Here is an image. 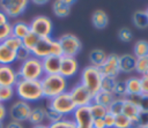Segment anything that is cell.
Wrapping results in <instances>:
<instances>
[{
	"label": "cell",
	"mask_w": 148,
	"mask_h": 128,
	"mask_svg": "<svg viewBox=\"0 0 148 128\" xmlns=\"http://www.w3.org/2000/svg\"><path fill=\"white\" fill-rule=\"evenodd\" d=\"M38 40H39V37L36 36L35 33H32V32L30 31V33H28V35L22 39V45H23L24 47H27V48L31 52V50L36 46V44L38 43Z\"/></svg>",
	"instance_id": "cell-36"
},
{
	"label": "cell",
	"mask_w": 148,
	"mask_h": 128,
	"mask_svg": "<svg viewBox=\"0 0 148 128\" xmlns=\"http://www.w3.org/2000/svg\"><path fill=\"white\" fill-rule=\"evenodd\" d=\"M28 3L27 0H1L0 10L7 16V18H15L25 12Z\"/></svg>",
	"instance_id": "cell-9"
},
{
	"label": "cell",
	"mask_w": 148,
	"mask_h": 128,
	"mask_svg": "<svg viewBox=\"0 0 148 128\" xmlns=\"http://www.w3.org/2000/svg\"><path fill=\"white\" fill-rule=\"evenodd\" d=\"M124 101L125 99H118L114 98V100L111 103V105L108 107V112L111 113L112 115H119L123 112V106H124Z\"/></svg>",
	"instance_id": "cell-35"
},
{
	"label": "cell",
	"mask_w": 148,
	"mask_h": 128,
	"mask_svg": "<svg viewBox=\"0 0 148 128\" xmlns=\"http://www.w3.org/2000/svg\"><path fill=\"white\" fill-rule=\"evenodd\" d=\"M12 35V24L8 22L7 24L0 27V43H2L6 38Z\"/></svg>",
	"instance_id": "cell-44"
},
{
	"label": "cell",
	"mask_w": 148,
	"mask_h": 128,
	"mask_svg": "<svg viewBox=\"0 0 148 128\" xmlns=\"http://www.w3.org/2000/svg\"><path fill=\"white\" fill-rule=\"evenodd\" d=\"M148 69V55L141 57V58H136V62H135V71L140 75H143Z\"/></svg>",
	"instance_id": "cell-39"
},
{
	"label": "cell",
	"mask_w": 148,
	"mask_h": 128,
	"mask_svg": "<svg viewBox=\"0 0 148 128\" xmlns=\"http://www.w3.org/2000/svg\"><path fill=\"white\" fill-rule=\"evenodd\" d=\"M125 99L134 104L140 111H148V95L147 93L127 95Z\"/></svg>",
	"instance_id": "cell-20"
},
{
	"label": "cell",
	"mask_w": 148,
	"mask_h": 128,
	"mask_svg": "<svg viewBox=\"0 0 148 128\" xmlns=\"http://www.w3.org/2000/svg\"><path fill=\"white\" fill-rule=\"evenodd\" d=\"M6 46H8L10 50H13V51H17V48L18 47H21L22 46V40L21 39H18V38H16V37H14V36H9L8 38H6L3 42H2Z\"/></svg>",
	"instance_id": "cell-41"
},
{
	"label": "cell",
	"mask_w": 148,
	"mask_h": 128,
	"mask_svg": "<svg viewBox=\"0 0 148 128\" xmlns=\"http://www.w3.org/2000/svg\"><path fill=\"white\" fill-rule=\"evenodd\" d=\"M117 80L114 77H109V76H103L102 82H101V90L106 91V92H113V89L116 86Z\"/></svg>",
	"instance_id": "cell-34"
},
{
	"label": "cell",
	"mask_w": 148,
	"mask_h": 128,
	"mask_svg": "<svg viewBox=\"0 0 148 128\" xmlns=\"http://www.w3.org/2000/svg\"><path fill=\"white\" fill-rule=\"evenodd\" d=\"M31 108L32 107L29 103L18 99L10 105V107L8 110V116L10 118V121L22 123L23 121H28Z\"/></svg>",
	"instance_id": "cell-11"
},
{
	"label": "cell",
	"mask_w": 148,
	"mask_h": 128,
	"mask_svg": "<svg viewBox=\"0 0 148 128\" xmlns=\"http://www.w3.org/2000/svg\"><path fill=\"white\" fill-rule=\"evenodd\" d=\"M145 128H148V126H147V127H145Z\"/></svg>",
	"instance_id": "cell-56"
},
{
	"label": "cell",
	"mask_w": 148,
	"mask_h": 128,
	"mask_svg": "<svg viewBox=\"0 0 148 128\" xmlns=\"http://www.w3.org/2000/svg\"><path fill=\"white\" fill-rule=\"evenodd\" d=\"M28 121H29L32 126L43 125L44 121H45V111H44V107H42V106L32 107L31 111H30Z\"/></svg>",
	"instance_id": "cell-23"
},
{
	"label": "cell",
	"mask_w": 148,
	"mask_h": 128,
	"mask_svg": "<svg viewBox=\"0 0 148 128\" xmlns=\"http://www.w3.org/2000/svg\"><path fill=\"white\" fill-rule=\"evenodd\" d=\"M58 43L61 48V55L62 57H71L75 58V55L81 51L82 44L80 39L72 33H65L61 35L58 39Z\"/></svg>",
	"instance_id": "cell-6"
},
{
	"label": "cell",
	"mask_w": 148,
	"mask_h": 128,
	"mask_svg": "<svg viewBox=\"0 0 148 128\" xmlns=\"http://www.w3.org/2000/svg\"><path fill=\"white\" fill-rule=\"evenodd\" d=\"M16 61V52L10 50L3 43H0V65L10 66Z\"/></svg>",
	"instance_id": "cell-19"
},
{
	"label": "cell",
	"mask_w": 148,
	"mask_h": 128,
	"mask_svg": "<svg viewBox=\"0 0 148 128\" xmlns=\"http://www.w3.org/2000/svg\"><path fill=\"white\" fill-rule=\"evenodd\" d=\"M133 55L135 58H141L145 55H148V42L140 39L134 44L133 47Z\"/></svg>",
	"instance_id": "cell-30"
},
{
	"label": "cell",
	"mask_w": 148,
	"mask_h": 128,
	"mask_svg": "<svg viewBox=\"0 0 148 128\" xmlns=\"http://www.w3.org/2000/svg\"><path fill=\"white\" fill-rule=\"evenodd\" d=\"M89 108H90V112H91V115L94 119H103L105 116V114L108 113V108L99 105V104H96V103H91L89 105Z\"/></svg>",
	"instance_id": "cell-32"
},
{
	"label": "cell",
	"mask_w": 148,
	"mask_h": 128,
	"mask_svg": "<svg viewBox=\"0 0 148 128\" xmlns=\"http://www.w3.org/2000/svg\"><path fill=\"white\" fill-rule=\"evenodd\" d=\"M7 115H8V111H7L6 106L0 103V122H3V120L6 119Z\"/></svg>",
	"instance_id": "cell-47"
},
{
	"label": "cell",
	"mask_w": 148,
	"mask_h": 128,
	"mask_svg": "<svg viewBox=\"0 0 148 128\" xmlns=\"http://www.w3.org/2000/svg\"><path fill=\"white\" fill-rule=\"evenodd\" d=\"M44 76L42 60L36 57H30L25 61L21 62V66L17 70V78L28 80V81H40ZM17 81V82H18Z\"/></svg>",
	"instance_id": "cell-3"
},
{
	"label": "cell",
	"mask_w": 148,
	"mask_h": 128,
	"mask_svg": "<svg viewBox=\"0 0 148 128\" xmlns=\"http://www.w3.org/2000/svg\"><path fill=\"white\" fill-rule=\"evenodd\" d=\"M43 96L47 100L56 96H59L68 91V81L60 74L56 75H44L40 80Z\"/></svg>",
	"instance_id": "cell-2"
},
{
	"label": "cell",
	"mask_w": 148,
	"mask_h": 128,
	"mask_svg": "<svg viewBox=\"0 0 148 128\" xmlns=\"http://www.w3.org/2000/svg\"><path fill=\"white\" fill-rule=\"evenodd\" d=\"M0 128H5V126H3V122H0Z\"/></svg>",
	"instance_id": "cell-54"
},
{
	"label": "cell",
	"mask_w": 148,
	"mask_h": 128,
	"mask_svg": "<svg viewBox=\"0 0 148 128\" xmlns=\"http://www.w3.org/2000/svg\"><path fill=\"white\" fill-rule=\"evenodd\" d=\"M73 121L76 127H92V115L89 106H80L76 107L73 112Z\"/></svg>",
	"instance_id": "cell-13"
},
{
	"label": "cell",
	"mask_w": 148,
	"mask_h": 128,
	"mask_svg": "<svg viewBox=\"0 0 148 128\" xmlns=\"http://www.w3.org/2000/svg\"><path fill=\"white\" fill-rule=\"evenodd\" d=\"M132 37H133V33H132V31L128 28H121L118 31V38L121 42H124V43L131 42L132 40Z\"/></svg>",
	"instance_id": "cell-43"
},
{
	"label": "cell",
	"mask_w": 148,
	"mask_h": 128,
	"mask_svg": "<svg viewBox=\"0 0 148 128\" xmlns=\"http://www.w3.org/2000/svg\"><path fill=\"white\" fill-rule=\"evenodd\" d=\"M7 23H8V18H7V16L0 10V27L5 25V24H7Z\"/></svg>",
	"instance_id": "cell-50"
},
{
	"label": "cell",
	"mask_w": 148,
	"mask_h": 128,
	"mask_svg": "<svg viewBox=\"0 0 148 128\" xmlns=\"http://www.w3.org/2000/svg\"><path fill=\"white\" fill-rule=\"evenodd\" d=\"M14 91L15 95L18 97V99L27 101L29 104L34 101H38L44 98L40 81L21 80L15 84Z\"/></svg>",
	"instance_id": "cell-1"
},
{
	"label": "cell",
	"mask_w": 148,
	"mask_h": 128,
	"mask_svg": "<svg viewBox=\"0 0 148 128\" xmlns=\"http://www.w3.org/2000/svg\"><path fill=\"white\" fill-rule=\"evenodd\" d=\"M91 23L96 29H104L109 23L108 14L102 9L95 10L91 15Z\"/></svg>",
	"instance_id": "cell-22"
},
{
	"label": "cell",
	"mask_w": 148,
	"mask_h": 128,
	"mask_svg": "<svg viewBox=\"0 0 148 128\" xmlns=\"http://www.w3.org/2000/svg\"><path fill=\"white\" fill-rule=\"evenodd\" d=\"M112 93H113L114 98H118V99H125L126 96H127V90H126L125 81H117L116 86H114Z\"/></svg>",
	"instance_id": "cell-33"
},
{
	"label": "cell",
	"mask_w": 148,
	"mask_h": 128,
	"mask_svg": "<svg viewBox=\"0 0 148 128\" xmlns=\"http://www.w3.org/2000/svg\"><path fill=\"white\" fill-rule=\"evenodd\" d=\"M99 70L103 76H109V77H117L118 74L120 73L119 70V55L116 53L108 54L106 60L104 63L99 67Z\"/></svg>",
	"instance_id": "cell-12"
},
{
	"label": "cell",
	"mask_w": 148,
	"mask_h": 128,
	"mask_svg": "<svg viewBox=\"0 0 148 128\" xmlns=\"http://www.w3.org/2000/svg\"><path fill=\"white\" fill-rule=\"evenodd\" d=\"M14 95H15L14 88H12V86H0V103L1 104L13 99Z\"/></svg>",
	"instance_id": "cell-37"
},
{
	"label": "cell",
	"mask_w": 148,
	"mask_h": 128,
	"mask_svg": "<svg viewBox=\"0 0 148 128\" xmlns=\"http://www.w3.org/2000/svg\"><path fill=\"white\" fill-rule=\"evenodd\" d=\"M106 57L108 54L105 53V51L101 50V48H94L90 51L89 53V61H90V65L94 66V67H97L99 68L104 61L106 60Z\"/></svg>",
	"instance_id": "cell-24"
},
{
	"label": "cell",
	"mask_w": 148,
	"mask_h": 128,
	"mask_svg": "<svg viewBox=\"0 0 148 128\" xmlns=\"http://www.w3.org/2000/svg\"><path fill=\"white\" fill-rule=\"evenodd\" d=\"M68 93H69V96H71V98H72V100L76 107L89 106L94 99V95L86 86H83L81 83H77L72 89H69Z\"/></svg>",
	"instance_id": "cell-10"
},
{
	"label": "cell",
	"mask_w": 148,
	"mask_h": 128,
	"mask_svg": "<svg viewBox=\"0 0 148 128\" xmlns=\"http://www.w3.org/2000/svg\"><path fill=\"white\" fill-rule=\"evenodd\" d=\"M103 121H104V125H105V128H113L114 126V115H112L111 113H106L105 116L103 118Z\"/></svg>",
	"instance_id": "cell-45"
},
{
	"label": "cell",
	"mask_w": 148,
	"mask_h": 128,
	"mask_svg": "<svg viewBox=\"0 0 148 128\" xmlns=\"http://www.w3.org/2000/svg\"><path fill=\"white\" fill-rule=\"evenodd\" d=\"M92 128H105L103 119H94L92 120Z\"/></svg>",
	"instance_id": "cell-48"
},
{
	"label": "cell",
	"mask_w": 148,
	"mask_h": 128,
	"mask_svg": "<svg viewBox=\"0 0 148 128\" xmlns=\"http://www.w3.org/2000/svg\"><path fill=\"white\" fill-rule=\"evenodd\" d=\"M5 128H24V127H23V125H22V123H20V122L9 121V122L5 126Z\"/></svg>",
	"instance_id": "cell-49"
},
{
	"label": "cell",
	"mask_w": 148,
	"mask_h": 128,
	"mask_svg": "<svg viewBox=\"0 0 148 128\" xmlns=\"http://www.w3.org/2000/svg\"><path fill=\"white\" fill-rule=\"evenodd\" d=\"M141 76H145V77H148V69H147V71L143 74V75H141Z\"/></svg>",
	"instance_id": "cell-53"
},
{
	"label": "cell",
	"mask_w": 148,
	"mask_h": 128,
	"mask_svg": "<svg viewBox=\"0 0 148 128\" xmlns=\"http://www.w3.org/2000/svg\"><path fill=\"white\" fill-rule=\"evenodd\" d=\"M146 13H147V16H148V8L146 9Z\"/></svg>",
	"instance_id": "cell-55"
},
{
	"label": "cell",
	"mask_w": 148,
	"mask_h": 128,
	"mask_svg": "<svg viewBox=\"0 0 148 128\" xmlns=\"http://www.w3.org/2000/svg\"><path fill=\"white\" fill-rule=\"evenodd\" d=\"M49 104L58 112L60 113L62 116H66V115H69V114H73V112L75 111L76 106L75 104L73 103L68 91L67 92H64L59 96H56L53 97L52 99L49 100Z\"/></svg>",
	"instance_id": "cell-8"
},
{
	"label": "cell",
	"mask_w": 148,
	"mask_h": 128,
	"mask_svg": "<svg viewBox=\"0 0 148 128\" xmlns=\"http://www.w3.org/2000/svg\"><path fill=\"white\" fill-rule=\"evenodd\" d=\"M140 85H141V93L148 95V77L141 76L140 77Z\"/></svg>",
	"instance_id": "cell-46"
},
{
	"label": "cell",
	"mask_w": 148,
	"mask_h": 128,
	"mask_svg": "<svg viewBox=\"0 0 148 128\" xmlns=\"http://www.w3.org/2000/svg\"><path fill=\"white\" fill-rule=\"evenodd\" d=\"M148 126V111H140L134 120H132L131 128H145Z\"/></svg>",
	"instance_id": "cell-31"
},
{
	"label": "cell",
	"mask_w": 148,
	"mask_h": 128,
	"mask_svg": "<svg viewBox=\"0 0 148 128\" xmlns=\"http://www.w3.org/2000/svg\"><path fill=\"white\" fill-rule=\"evenodd\" d=\"M132 21L138 29H147L148 28V16L146 10H136L132 15Z\"/></svg>",
	"instance_id": "cell-26"
},
{
	"label": "cell",
	"mask_w": 148,
	"mask_h": 128,
	"mask_svg": "<svg viewBox=\"0 0 148 128\" xmlns=\"http://www.w3.org/2000/svg\"><path fill=\"white\" fill-rule=\"evenodd\" d=\"M102 78H103V75L99 68L94 67L91 65L84 67L80 74V83L83 86H86L92 95H95L101 90Z\"/></svg>",
	"instance_id": "cell-4"
},
{
	"label": "cell",
	"mask_w": 148,
	"mask_h": 128,
	"mask_svg": "<svg viewBox=\"0 0 148 128\" xmlns=\"http://www.w3.org/2000/svg\"><path fill=\"white\" fill-rule=\"evenodd\" d=\"M47 128H76L74 121L68 118H64L60 121H57L54 123H50Z\"/></svg>",
	"instance_id": "cell-40"
},
{
	"label": "cell",
	"mask_w": 148,
	"mask_h": 128,
	"mask_svg": "<svg viewBox=\"0 0 148 128\" xmlns=\"http://www.w3.org/2000/svg\"><path fill=\"white\" fill-rule=\"evenodd\" d=\"M32 3H36V5H45V3H47V1H46V0H42V1H39V0H34Z\"/></svg>",
	"instance_id": "cell-51"
},
{
	"label": "cell",
	"mask_w": 148,
	"mask_h": 128,
	"mask_svg": "<svg viewBox=\"0 0 148 128\" xmlns=\"http://www.w3.org/2000/svg\"><path fill=\"white\" fill-rule=\"evenodd\" d=\"M30 57H31V52H30L27 47H24L23 45L17 48V51H16V61L23 62V61H25L27 59H29Z\"/></svg>",
	"instance_id": "cell-42"
},
{
	"label": "cell",
	"mask_w": 148,
	"mask_h": 128,
	"mask_svg": "<svg viewBox=\"0 0 148 128\" xmlns=\"http://www.w3.org/2000/svg\"><path fill=\"white\" fill-rule=\"evenodd\" d=\"M61 55H51L42 59V66L44 75H56L60 71Z\"/></svg>",
	"instance_id": "cell-16"
},
{
	"label": "cell",
	"mask_w": 148,
	"mask_h": 128,
	"mask_svg": "<svg viewBox=\"0 0 148 128\" xmlns=\"http://www.w3.org/2000/svg\"><path fill=\"white\" fill-rule=\"evenodd\" d=\"M132 120L125 116L124 114H119L114 116V126L113 128H131Z\"/></svg>",
	"instance_id": "cell-38"
},
{
	"label": "cell",
	"mask_w": 148,
	"mask_h": 128,
	"mask_svg": "<svg viewBox=\"0 0 148 128\" xmlns=\"http://www.w3.org/2000/svg\"><path fill=\"white\" fill-rule=\"evenodd\" d=\"M79 70V63L76 61L75 58H71V57H62L61 55V63H60V71L59 74L65 77V78H69L72 76H74Z\"/></svg>",
	"instance_id": "cell-14"
},
{
	"label": "cell",
	"mask_w": 148,
	"mask_h": 128,
	"mask_svg": "<svg viewBox=\"0 0 148 128\" xmlns=\"http://www.w3.org/2000/svg\"><path fill=\"white\" fill-rule=\"evenodd\" d=\"M127 95H138L141 93V85H140V77L138 76H131L127 80H125Z\"/></svg>",
	"instance_id": "cell-27"
},
{
	"label": "cell",
	"mask_w": 148,
	"mask_h": 128,
	"mask_svg": "<svg viewBox=\"0 0 148 128\" xmlns=\"http://www.w3.org/2000/svg\"><path fill=\"white\" fill-rule=\"evenodd\" d=\"M47 126H49V125H44V123H43V125H37V126H32L31 128H47Z\"/></svg>",
	"instance_id": "cell-52"
},
{
	"label": "cell",
	"mask_w": 148,
	"mask_h": 128,
	"mask_svg": "<svg viewBox=\"0 0 148 128\" xmlns=\"http://www.w3.org/2000/svg\"><path fill=\"white\" fill-rule=\"evenodd\" d=\"M114 100V96L113 93L111 92H106V91H103V90H99L98 92H96L94 95V99H92V103H96V104H99L104 107H109L111 105V103Z\"/></svg>",
	"instance_id": "cell-25"
},
{
	"label": "cell",
	"mask_w": 148,
	"mask_h": 128,
	"mask_svg": "<svg viewBox=\"0 0 148 128\" xmlns=\"http://www.w3.org/2000/svg\"><path fill=\"white\" fill-rule=\"evenodd\" d=\"M135 62H136V58L133 54L119 55V70L127 74L135 71Z\"/></svg>",
	"instance_id": "cell-18"
},
{
	"label": "cell",
	"mask_w": 148,
	"mask_h": 128,
	"mask_svg": "<svg viewBox=\"0 0 148 128\" xmlns=\"http://www.w3.org/2000/svg\"><path fill=\"white\" fill-rule=\"evenodd\" d=\"M74 3L72 0H56L52 2V12L57 17H67L71 13V7Z\"/></svg>",
	"instance_id": "cell-17"
},
{
	"label": "cell",
	"mask_w": 148,
	"mask_h": 128,
	"mask_svg": "<svg viewBox=\"0 0 148 128\" xmlns=\"http://www.w3.org/2000/svg\"><path fill=\"white\" fill-rule=\"evenodd\" d=\"M139 112H140V110H139L134 104H132L131 101H128V100L125 99L121 114H124L125 116H127V118L131 119V120H134V119L136 118V115L139 114Z\"/></svg>",
	"instance_id": "cell-29"
},
{
	"label": "cell",
	"mask_w": 148,
	"mask_h": 128,
	"mask_svg": "<svg viewBox=\"0 0 148 128\" xmlns=\"http://www.w3.org/2000/svg\"><path fill=\"white\" fill-rule=\"evenodd\" d=\"M44 111H45V120L49 121V123H54L57 121H60L61 119H64L65 116H62L60 113H58L47 101V104L44 106Z\"/></svg>",
	"instance_id": "cell-28"
},
{
	"label": "cell",
	"mask_w": 148,
	"mask_h": 128,
	"mask_svg": "<svg viewBox=\"0 0 148 128\" xmlns=\"http://www.w3.org/2000/svg\"><path fill=\"white\" fill-rule=\"evenodd\" d=\"M28 33H30V27L27 22L16 21L12 24V36L22 40Z\"/></svg>",
	"instance_id": "cell-21"
},
{
	"label": "cell",
	"mask_w": 148,
	"mask_h": 128,
	"mask_svg": "<svg viewBox=\"0 0 148 128\" xmlns=\"http://www.w3.org/2000/svg\"><path fill=\"white\" fill-rule=\"evenodd\" d=\"M31 55L36 57L38 59H44L46 57L51 55H61V48L57 39H53L52 37L47 38H39L36 46L31 50Z\"/></svg>",
	"instance_id": "cell-5"
},
{
	"label": "cell",
	"mask_w": 148,
	"mask_h": 128,
	"mask_svg": "<svg viewBox=\"0 0 148 128\" xmlns=\"http://www.w3.org/2000/svg\"><path fill=\"white\" fill-rule=\"evenodd\" d=\"M29 27H30V31L36 36H38L39 38L51 37L53 31V23L51 18L45 15L35 16L29 23Z\"/></svg>",
	"instance_id": "cell-7"
},
{
	"label": "cell",
	"mask_w": 148,
	"mask_h": 128,
	"mask_svg": "<svg viewBox=\"0 0 148 128\" xmlns=\"http://www.w3.org/2000/svg\"><path fill=\"white\" fill-rule=\"evenodd\" d=\"M17 71L14 70L12 66L0 65V86H12L14 88L17 83Z\"/></svg>",
	"instance_id": "cell-15"
}]
</instances>
